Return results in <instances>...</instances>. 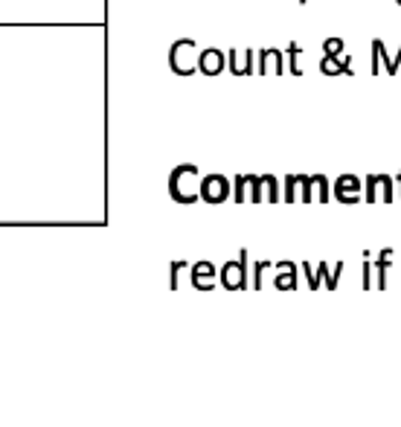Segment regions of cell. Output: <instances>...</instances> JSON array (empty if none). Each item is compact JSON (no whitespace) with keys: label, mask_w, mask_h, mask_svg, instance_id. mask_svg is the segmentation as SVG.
<instances>
[{"label":"cell","mask_w":401,"mask_h":427,"mask_svg":"<svg viewBox=\"0 0 401 427\" xmlns=\"http://www.w3.org/2000/svg\"><path fill=\"white\" fill-rule=\"evenodd\" d=\"M169 195H172V201H178V204H195L201 198L198 166H192V163L178 166L175 172L169 175Z\"/></svg>","instance_id":"obj_1"},{"label":"cell","mask_w":401,"mask_h":427,"mask_svg":"<svg viewBox=\"0 0 401 427\" xmlns=\"http://www.w3.org/2000/svg\"><path fill=\"white\" fill-rule=\"evenodd\" d=\"M198 44L192 38H180L172 44V50H169V67L178 76H195L198 73Z\"/></svg>","instance_id":"obj_2"},{"label":"cell","mask_w":401,"mask_h":427,"mask_svg":"<svg viewBox=\"0 0 401 427\" xmlns=\"http://www.w3.org/2000/svg\"><path fill=\"white\" fill-rule=\"evenodd\" d=\"M227 198H233V183L224 175H206L201 178V201L206 204H221Z\"/></svg>","instance_id":"obj_3"},{"label":"cell","mask_w":401,"mask_h":427,"mask_svg":"<svg viewBox=\"0 0 401 427\" xmlns=\"http://www.w3.org/2000/svg\"><path fill=\"white\" fill-rule=\"evenodd\" d=\"M218 279H221V285H224V288H230V291H241V288H247V253L241 250L239 259L227 262V265H224V271L218 273Z\"/></svg>","instance_id":"obj_4"},{"label":"cell","mask_w":401,"mask_h":427,"mask_svg":"<svg viewBox=\"0 0 401 427\" xmlns=\"http://www.w3.org/2000/svg\"><path fill=\"white\" fill-rule=\"evenodd\" d=\"M369 204L372 201H387L390 204L396 198V180L390 175H369L367 178V195H363Z\"/></svg>","instance_id":"obj_5"},{"label":"cell","mask_w":401,"mask_h":427,"mask_svg":"<svg viewBox=\"0 0 401 427\" xmlns=\"http://www.w3.org/2000/svg\"><path fill=\"white\" fill-rule=\"evenodd\" d=\"M227 70L233 73V76H250V73H256V50H230Z\"/></svg>","instance_id":"obj_6"},{"label":"cell","mask_w":401,"mask_h":427,"mask_svg":"<svg viewBox=\"0 0 401 427\" xmlns=\"http://www.w3.org/2000/svg\"><path fill=\"white\" fill-rule=\"evenodd\" d=\"M335 198L340 204H358L361 201V180L355 175H340L335 180Z\"/></svg>","instance_id":"obj_7"},{"label":"cell","mask_w":401,"mask_h":427,"mask_svg":"<svg viewBox=\"0 0 401 427\" xmlns=\"http://www.w3.org/2000/svg\"><path fill=\"white\" fill-rule=\"evenodd\" d=\"M256 73L259 76H267V73H274V76H282L285 73V56L282 50H259V61H256Z\"/></svg>","instance_id":"obj_8"},{"label":"cell","mask_w":401,"mask_h":427,"mask_svg":"<svg viewBox=\"0 0 401 427\" xmlns=\"http://www.w3.org/2000/svg\"><path fill=\"white\" fill-rule=\"evenodd\" d=\"M224 64H227V56L221 50H215V47L198 53V70L204 76H218V73H224Z\"/></svg>","instance_id":"obj_9"},{"label":"cell","mask_w":401,"mask_h":427,"mask_svg":"<svg viewBox=\"0 0 401 427\" xmlns=\"http://www.w3.org/2000/svg\"><path fill=\"white\" fill-rule=\"evenodd\" d=\"M215 265L212 262H198V265H192V285L201 288V291H212L215 288Z\"/></svg>","instance_id":"obj_10"},{"label":"cell","mask_w":401,"mask_h":427,"mask_svg":"<svg viewBox=\"0 0 401 427\" xmlns=\"http://www.w3.org/2000/svg\"><path fill=\"white\" fill-rule=\"evenodd\" d=\"M320 73L323 76H355V73H352V58L349 56H343V58L323 56L320 58Z\"/></svg>","instance_id":"obj_11"},{"label":"cell","mask_w":401,"mask_h":427,"mask_svg":"<svg viewBox=\"0 0 401 427\" xmlns=\"http://www.w3.org/2000/svg\"><path fill=\"white\" fill-rule=\"evenodd\" d=\"M274 285H276V288H282V291L297 288V265H294V262H279V265H276Z\"/></svg>","instance_id":"obj_12"},{"label":"cell","mask_w":401,"mask_h":427,"mask_svg":"<svg viewBox=\"0 0 401 427\" xmlns=\"http://www.w3.org/2000/svg\"><path fill=\"white\" fill-rule=\"evenodd\" d=\"M300 56H302V47H300L297 41H291V44H288V50H285V64H288V73H294V76H302Z\"/></svg>","instance_id":"obj_13"},{"label":"cell","mask_w":401,"mask_h":427,"mask_svg":"<svg viewBox=\"0 0 401 427\" xmlns=\"http://www.w3.org/2000/svg\"><path fill=\"white\" fill-rule=\"evenodd\" d=\"M262 195H265V201H279L282 195H279V180L274 175H262Z\"/></svg>","instance_id":"obj_14"},{"label":"cell","mask_w":401,"mask_h":427,"mask_svg":"<svg viewBox=\"0 0 401 427\" xmlns=\"http://www.w3.org/2000/svg\"><path fill=\"white\" fill-rule=\"evenodd\" d=\"M390 262H393V250H381V256H378V288H384L387 285V267H390Z\"/></svg>","instance_id":"obj_15"},{"label":"cell","mask_w":401,"mask_h":427,"mask_svg":"<svg viewBox=\"0 0 401 427\" xmlns=\"http://www.w3.org/2000/svg\"><path fill=\"white\" fill-rule=\"evenodd\" d=\"M282 198L291 201V204L300 198V175H288L285 178V195H282Z\"/></svg>","instance_id":"obj_16"},{"label":"cell","mask_w":401,"mask_h":427,"mask_svg":"<svg viewBox=\"0 0 401 427\" xmlns=\"http://www.w3.org/2000/svg\"><path fill=\"white\" fill-rule=\"evenodd\" d=\"M343 50H346V41L343 38H326L323 41V56H343Z\"/></svg>","instance_id":"obj_17"},{"label":"cell","mask_w":401,"mask_h":427,"mask_svg":"<svg viewBox=\"0 0 401 427\" xmlns=\"http://www.w3.org/2000/svg\"><path fill=\"white\" fill-rule=\"evenodd\" d=\"M247 186H250V201L253 204L265 201V195H262V175H247Z\"/></svg>","instance_id":"obj_18"},{"label":"cell","mask_w":401,"mask_h":427,"mask_svg":"<svg viewBox=\"0 0 401 427\" xmlns=\"http://www.w3.org/2000/svg\"><path fill=\"white\" fill-rule=\"evenodd\" d=\"M247 175H239L236 180H233V201L236 204H245L247 201Z\"/></svg>","instance_id":"obj_19"},{"label":"cell","mask_w":401,"mask_h":427,"mask_svg":"<svg viewBox=\"0 0 401 427\" xmlns=\"http://www.w3.org/2000/svg\"><path fill=\"white\" fill-rule=\"evenodd\" d=\"M311 183H314V189H317V201H329V198H332V192H329V180H326V175L311 178Z\"/></svg>","instance_id":"obj_20"},{"label":"cell","mask_w":401,"mask_h":427,"mask_svg":"<svg viewBox=\"0 0 401 427\" xmlns=\"http://www.w3.org/2000/svg\"><path fill=\"white\" fill-rule=\"evenodd\" d=\"M265 271H271V262H256V265H253V288H262Z\"/></svg>","instance_id":"obj_21"},{"label":"cell","mask_w":401,"mask_h":427,"mask_svg":"<svg viewBox=\"0 0 401 427\" xmlns=\"http://www.w3.org/2000/svg\"><path fill=\"white\" fill-rule=\"evenodd\" d=\"M302 273H306V276H308V285H311V288H317V285H320V271H317V273H314L308 262H306V265H302Z\"/></svg>","instance_id":"obj_22"},{"label":"cell","mask_w":401,"mask_h":427,"mask_svg":"<svg viewBox=\"0 0 401 427\" xmlns=\"http://www.w3.org/2000/svg\"><path fill=\"white\" fill-rule=\"evenodd\" d=\"M398 67H401V50H398V56L390 58V64H387V76H396Z\"/></svg>","instance_id":"obj_23"},{"label":"cell","mask_w":401,"mask_h":427,"mask_svg":"<svg viewBox=\"0 0 401 427\" xmlns=\"http://www.w3.org/2000/svg\"><path fill=\"white\" fill-rule=\"evenodd\" d=\"M398 198H401V172H398Z\"/></svg>","instance_id":"obj_24"},{"label":"cell","mask_w":401,"mask_h":427,"mask_svg":"<svg viewBox=\"0 0 401 427\" xmlns=\"http://www.w3.org/2000/svg\"><path fill=\"white\" fill-rule=\"evenodd\" d=\"M300 3H308V0H300Z\"/></svg>","instance_id":"obj_25"},{"label":"cell","mask_w":401,"mask_h":427,"mask_svg":"<svg viewBox=\"0 0 401 427\" xmlns=\"http://www.w3.org/2000/svg\"><path fill=\"white\" fill-rule=\"evenodd\" d=\"M398 6H401V0H398Z\"/></svg>","instance_id":"obj_26"}]
</instances>
